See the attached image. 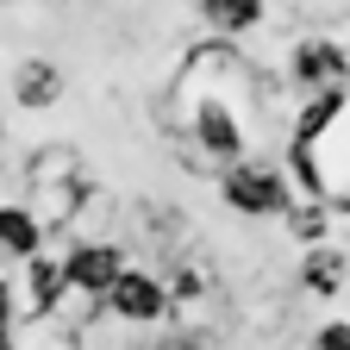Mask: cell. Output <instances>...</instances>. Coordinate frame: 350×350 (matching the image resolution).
Returning a JSON list of instances; mask_svg holds the SVG:
<instances>
[{
	"label": "cell",
	"instance_id": "cell-1",
	"mask_svg": "<svg viewBox=\"0 0 350 350\" xmlns=\"http://www.w3.org/2000/svg\"><path fill=\"white\" fill-rule=\"evenodd\" d=\"M262 100H269V75L238 51V38H213L206 31L169 75L175 131H182V144L194 150L188 163L206 157V169L219 175L226 163L250 157L256 131H262V113H256Z\"/></svg>",
	"mask_w": 350,
	"mask_h": 350
},
{
	"label": "cell",
	"instance_id": "cell-2",
	"mask_svg": "<svg viewBox=\"0 0 350 350\" xmlns=\"http://www.w3.org/2000/svg\"><path fill=\"white\" fill-rule=\"evenodd\" d=\"M213 182H219V200H226L238 219H282V213L300 200L288 163H282V157H262V150H250V157L226 163Z\"/></svg>",
	"mask_w": 350,
	"mask_h": 350
},
{
	"label": "cell",
	"instance_id": "cell-3",
	"mask_svg": "<svg viewBox=\"0 0 350 350\" xmlns=\"http://www.w3.org/2000/svg\"><path fill=\"white\" fill-rule=\"evenodd\" d=\"M100 313H107V319H119V325H138V332L169 325V313H175L169 275H163V269H144V262H125V275L107 288Z\"/></svg>",
	"mask_w": 350,
	"mask_h": 350
},
{
	"label": "cell",
	"instance_id": "cell-4",
	"mask_svg": "<svg viewBox=\"0 0 350 350\" xmlns=\"http://www.w3.org/2000/svg\"><path fill=\"white\" fill-rule=\"evenodd\" d=\"M282 75L294 94H319V88H350V51L332 31H300L282 57Z\"/></svg>",
	"mask_w": 350,
	"mask_h": 350
},
{
	"label": "cell",
	"instance_id": "cell-5",
	"mask_svg": "<svg viewBox=\"0 0 350 350\" xmlns=\"http://www.w3.org/2000/svg\"><path fill=\"white\" fill-rule=\"evenodd\" d=\"M125 250L113 244V238H69V250H63V275H69V294H81V300H107V288L125 275Z\"/></svg>",
	"mask_w": 350,
	"mask_h": 350
},
{
	"label": "cell",
	"instance_id": "cell-6",
	"mask_svg": "<svg viewBox=\"0 0 350 350\" xmlns=\"http://www.w3.org/2000/svg\"><path fill=\"white\" fill-rule=\"evenodd\" d=\"M63 94H69V69L57 57H19V69H13L19 113H51V107H63Z\"/></svg>",
	"mask_w": 350,
	"mask_h": 350
},
{
	"label": "cell",
	"instance_id": "cell-7",
	"mask_svg": "<svg viewBox=\"0 0 350 350\" xmlns=\"http://www.w3.org/2000/svg\"><path fill=\"white\" fill-rule=\"evenodd\" d=\"M294 282H300V294H313V300H338L344 282H350V250H338L332 238H325V244H306Z\"/></svg>",
	"mask_w": 350,
	"mask_h": 350
},
{
	"label": "cell",
	"instance_id": "cell-8",
	"mask_svg": "<svg viewBox=\"0 0 350 350\" xmlns=\"http://www.w3.org/2000/svg\"><path fill=\"white\" fill-rule=\"evenodd\" d=\"M25 269V319H57L63 300H69V275H63V256L38 250L31 262H19Z\"/></svg>",
	"mask_w": 350,
	"mask_h": 350
},
{
	"label": "cell",
	"instance_id": "cell-9",
	"mask_svg": "<svg viewBox=\"0 0 350 350\" xmlns=\"http://www.w3.org/2000/svg\"><path fill=\"white\" fill-rule=\"evenodd\" d=\"M213 38H250L269 25V0H188Z\"/></svg>",
	"mask_w": 350,
	"mask_h": 350
},
{
	"label": "cell",
	"instance_id": "cell-10",
	"mask_svg": "<svg viewBox=\"0 0 350 350\" xmlns=\"http://www.w3.org/2000/svg\"><path fill=\"white\" fill-rule=\"evenodd\" d=\"M44 238H51V226H44V213L31 200H7V206H0V256L31 262L44 250Z\"/></svg>",
	"mask_w": 350,
	"mask_h": 350
},
{
	"label": "cell",
	"instance_id": "cell-11",
	"mask_svg": "<svg viewBox=\"0 0 350 350\" xmlns=\"http://www.w3.org/2000/svg\"><path fill=\"white\" fill-rule=\"evenodd\" d=\"M332 219H338V213H332V200H319V194H300V200L282 213V232H288V238L306 250V244H325V238H332Z\"/></svg>",
	"mask_w": 350,
	"mask_h": 350
},
{
	"label": "cell",
	"instance_id": "cell-12",
	"mask_svg": "<svg viewBox=\"0 0 350 350\" xmlns=\"http://www.w3.org/2000/svg\"><path fill=\"white\" fill-rule=\"evenodd\" d=\"M306 350H350V319H319Z\"/></svg>",
	"mask_w": 350,
	"mask_h": 350
},
{
	"label": "cell",
	"instance_id": "cell-13",
	"mask_svg": "<svg viewBox=\"0 0 350 350\" xmlns=\"http://www.w3.org/2000/svg\"><path fill=\"white\" fill-rule=\"evenodd\" d=\"M19 313H25V306H19V294H13V282H7V275H0V325H19Z\"/></svg>",
	"mask_w": 350,
	"mask_h": 350
},
{
	"label": "cell",
	"instance_id": "cell-14",
	"mask_svg": "<svg viewBox=\"0 0 350 350\" xmlns=\"http://www.w3.org/2000/svg\"><path fill=\"white\" fill-rule=\"evenodd\" d=\"M150 350H200V338H188V332H182V338H169V344H150Z\"/></svg>",
	"mask_w": 350,
	"mask_h": 350
},
{
	"label": "cell",
	"instance_id": "cell-15",
	"mask_svg": "<svg viewBox=\"0 0 350 350\" xmlns=\"http://www.w3.org/2000/svg\"><path fill=\"white\" fill-rule=\"evenodd\" d=\"M0 350H19V325H0Z\"/></svg>",
	"mask_w": 350,
	"mask_h": 350
},
{
	"label": "cell",
	"instance_id": "cell-16",
	"mask_svg": "<svg viewBox=\"0 0 350 350\" xmlns=\"http://www.w3.org/2000/svg\"><path fill=\"white\" fill-rule=\"evenodd\" d=\"M51 7H69V0H51Z\"/></svg>",
	"mask_w": 350,
	"mask_h": 350
}]
</instances>
